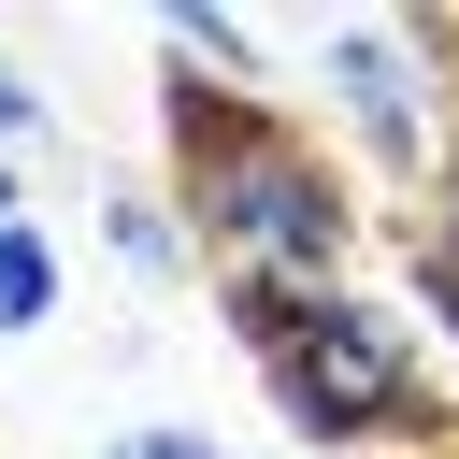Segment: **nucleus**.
<instances>
[{"mask_svg":"<svg viewBox=\"0 0 459 459\" xmlns=\"http://www.w3.org/2000/svg\"><path fill=\"white\" fill-rule=\"evenodd\" d=\"M158 129H172V215H186V258L215 273H258V287H359V186L344 158L258 100V86H215V72H158Z\"/></svg>","mask_w":459,"mask_h":459,"instance_id":"1","label":"nucleus"},{"mask_svg":"<svg viewBox=\"0 0 459 459\" xmlns=\"http://www.w3.org/2000/svg\"><path fill=\"white\" fill-rule=\"evenodd\" d=\"M258 387H273V416H287L301 445H330V459H359V445L445 459V445H459V402H445L416 316L373 301V287H316V301L258 344Z\"/></svg>","mask_w":459,"mask_h":459,"instance_id":"2","label":"nucleus"},{"mask_svg":"<svg viewBox=\"0 0 459 459\" xmlns=\"http://www.w3.org/2000/svg\"><path fill=\"white\" fill-rule=\"evenodd\" d=\"M316 100L344 129V158H373L387 186H430V158L459 143V43L445 14H316Z\"/></svg>","mask_w":459,"mask_h":459,"instance_id":"3","label":"nucleus"},{"mask_svg":"<svg viewBox=\"0 0 459 459\" xmlns=\"http://www.w3.org/2000/svg\"><path fill=\"white\" fill-rule=\"evenodd\" d=\"M86 215H100V258H115V273H143V287L201 273V258H186V215H172V186H143V172H100V201H86Z\"/></svg>","mask_w":459,"mask_h":459,"instance_id":"4","label":"nucleus"},{"mask_svg":"<svg viewBox=\"0 0 459 459\" xmlns=\"http://www.w3.org/2000/svg\"><path fill=\"white\" fill-rule=\"evenodd\" d=\"M186 72H215V86H258L273 72V29H244V14H215V0H172V29H158Z\"/></svg>","mask_w":459,"mask_h":459,"instance_id":"5","label":"nucleus"},{"mask_svg":"<svg viewBox=\"0 0 459 459\" xmlns=\"http://www.w3.org/2000/svg\"><path fill=\"white\" fill-rule=\"evenodd\" d=\"M402 316H416V344H445V359H459V244L402 230Z\"/></svg>","mask_w":459,"mask_h":459,"instance_id":"6","label":"nucleus"},{"mask_svg":"<svg viewBox=\"0 0 459 459\" xmlns=\"http://www.w3.org/2000/svg\"><path fill=\"white\" fill-rule=\"evenodd\" d=\"M57 316V244H43V215H14L0 230V330H43Z\"/></svg>","mask_w":459,"mask_h":459,"instance_id":"7","label":"nucleus"},{"mask_svg":"<svg viewBox=\"0 0 459 459\" xmlns=\"http://www.w3.org/2000/svg\"><path fill=\"white\" fill-rule=\"evenodd\" d=\"M43 143H57V100H43V86H29V72H14V57H0V158H14V172H29V158H43Z\"/></svg>","mask_w":459,"mask_h":459,"instance_id":"8","label":"nucleus"},{"mask_svg":"<svg viewBox=\"0 0 459 459\" xmlns=\"http://www.w3.org/2000/svg\"><path fill=\"white\" fill-rule=\"evenodd\" d=\"M100 459H230V445H215V430H186V416H158V430H115Z\"/></svg>","mask_w":459,"mask_h":459,"instance_id":"9","label":"nucleus"},{"mask_svg":"<svg viewBox=\"0 0 459 459\" xmlns=\"http://www.w3.org/2000/svg\"><path fill=\"white\" fill-rule=\"evenodd\" d=\"M416 230H430V244H459V143L430 158V215H416Z\"/></svg>","mask_w":459,"mask_h":459,"instance_id":"10","label":"nucleus"},{"mask_svg":"<svg viewBox=\"0 0 459 459\" xmlns=\"http://www.w3.org/2000/svg\"><path fill=\"white\" fill-rule=\"evenodd\" d=\"M14 215H29V172H14V158H0V230H14Z\"/></svg>","mask_w":459,"mask_h":459,"instance_id":"11","label":"nucleus"}]
</instances>
